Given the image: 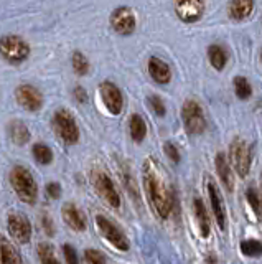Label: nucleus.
Listing matches in <instances>:
<instances>
[{
  "label": "nucleus",
  "instance_id": "f257e3e1",
  "mask_svg": "<svg viewBox=\"0 0 262 264\" xmlns=\"http://www.w3.org/2000/svg\"><path fill=\"white\" fill-rule=\"evenodd\" d=\"M142 175H144L147 200L154 213L163 219L168 218L173 208V190H171L165 168L159 164V160L148 157L142 165Z\"/></svg>",
  "mask_w": 262,
  "mask_h": 264
},
{
  "label": "nucleus",
  "instance_id": "f03ea898",
  "mask_svg": "<svg viewBox=\"0 0 262 264\" xmlns=\"http://www.w3.org/2000/svg\"><path fill=\"white\" fill-rule=\"evenodd\" d=\"M10 182L12 187L15 190V193L20 198L21 202H25L28 205H33L38 196V188L32 172L25 167H13V170L10 172Z\"/></svg>",
  "mask_w": 262,
  "mask_h": 264
},
{
  "label": "nucleus",
  "instance_id": "7ed1b4c3",
  "mask_svg": "<svg viewBox=\"0 0 262 264\" xmlns=\"http://www.w3.org/2000/svg\"><path fill=\"white\" fill-rule=\"evenodd\" d=\"M53 129L64 144L73 145L79 141V129L74 117L66 109H58L53 116Z\"/></svg>",
  "mask_w": 262,
  "mask_h": 264
},
{
  "label": "nucleus",
  "instance_id": "20e7f679",
  "mask_svg": "<svg viewBox=\"0 0 262 264\" xmlns=\"http://www.w3.org/2000/svg\"><path fill=\"white\" fill-rule=\"evenodd\" d=\"M229 160L239 177H246L251 170V149L243 139H234L229 147Z\"/></svg>",
  "mask_w": 262,
  "mask_h": 264
},
{
  "label": "nucleus",
  "instance_id": "39448f33",
  "mask_svg": "<svg viewBox=\"0 0 262 264\" xmlns=\"http://www.w3.org/2000/svg\"><path fill=\"white\" fill-rule=\"evenodd\" d=\"M182 116H183V122L185 127L190 134L198 136L206 129V121H205V114L203 109L198 104L196 101H186L183 107H182Z\"/></svg>",
  "mask_w": 262,
  "mask_h": 264
},
{
  "label": "nucleus",
  "instance_id": "423d86ee",
  "mask_svg": "<svg viewBox=\"0 0 262 264\" xmlns=\"http://www.w3.org/2000/svg\"><path fill=\"white\" fill-rule=\"evenodd\" d=\"M30 53V47L28 43L20 38V36H5L2 40V55L7 61L10 63H21L27 60V56Z\"/></svg>",
  "mask_w": 262,
  "mask_h": 264
},
{
  "label": "nucleus",
  "instance_id": "0eeeda50",
  "mask_svg": "<svg viewBox=\"0 0 262 264\" xmlns=\"http://www.w3.org/2000/svg\"><path fill=\"white\" fill-rule=\"evenodd\" d=\"M96 223H97V228H99L101 234L109 241L112 246L121 249V251H127V249H129V241H127V238L124 236V233L119 230L117 226L111 222V219H107L106 216H102V215H97L96 216Z\"/></svg>",
  "mask_w": 262,
  "mask_h": 264
},
{
  "label": "nucleus",
  "instance_id": "6e6552de",
  "mask_svg": "<svg viewBox=\"0 0 262 264\" xmlns=\"http://www.w3.org/2000/svg\"><path fill=\"white\" fill-rule=\"evenodd\" d=\"M93 183H94L96 192L99 193V196L109 205V207H112V208L121 207V196H119L114 183H112V180L107 177L106 173H102V172L94 173Z\"/></svg>",
  "mask_w": 262,
  "mask_h": 264
},
{
  "label": "nucleus",
  "instance_id": "1a4fd4ad",
  "mask_svg": "<svg viewBox=\"0 0 262 264\" xmlns=\"http://www.w3.org/2000/svg\"><path fill=\"white\" fill-rule=\"evenodd\" d=\"M7 225H9V231L15 241L21 245L30 243L32 239V223L27 216L21 213H10L7 218Z\"/></svg>",
  "mask_w": 262,
  "mask_h": 264
},
{
  "label": "nucleus",
  "instance_id": "9d476101",
  "mask_svg": "<svg viewBox=\"0 0 262 264\" xmlns=\"http://www.w3.org/2000/svg\"><path fill=\"white\" fill-rule=\"evenodd\" d=\"M206 187H208V195H209V202H211V208H213V213L216 218V223H218L220 230L224 231L228 226V218H226V207H224L220 188L216 187V183L213 180H208Z\"/></svg>",
  "mask_w": 262,
  "mask_h": 264
},
{
  "label": "nucleus",
  "instance_id": "9b49d317",
  "mask_svg": "<svg viewBox=\"0 0 262 264\" xmlns=\"http://www.w3.org/2000/svg\"><path fill=\"white\" fill-rule=\"evenodd\" d=\"M15 98H17V102L25 107L27 111H38L43 104V98L41 93L36 90V87L30 86V84H21L17 87L15 91Z\"/></svg>",
  "mask_w": 262,
  "mask_h": 264
},
{
  "label": "nucleus",
  "instance_id": "f8f14e48",
  "mask_svg": "<svg viewBox=\"0 0 262 264\" xmlns=\"http://www.w3.org/2000/svg\"><path fill=\"white\" fill-rule=\"evenodd\" d=\"M99 93H101V98L104 101V104H106V107L109 109L111 114H121L122 113L124 99H122V94L116 84H112L109 81L102 83L99 86Z\"/></svg>",
  "mask_w": 262,
  "mask_h": 264
},
{
  "label": "nucleus",
  "instance_id": "ddd939ff",
  "mask_svg": "<svg viewBox=\"0 0 262 264\" xmlns=\"http://www.w3.org/2000/svg\"><path fill=\"white\" fill-rule=\"evenodd\" d=\"M111 25L117 33L129 35L134 32V28H136V17H134L132 10L122 7V9H117L111 15Z\"/></svg>",
  "mask_w": 262,
  "mask_h": 264
},
{
  "label": "nucleus",
  "instance_id": "4468645a",
  "mask_svg": "<svg viewBox=\"0 0 262 264\" xmlns=\"http://www.w3.org/2000/svg\"><path fill=\"white\" fill-rule=\"evenodd\" d=\"M175 10L183 21H196L203 13V2L201 0H175Z\"/></svg>",
  "mask_w": 262,
  "mask_h": 264
},
{
  "label": "nucleus",
  "instance_id": "2eb2a0df",
  "mask_svg": "<svg viewBox=\"0 0 262 264\" xmlns=\"http://www.w3.org/2000/svg\"><path fill=\"white\" fill-rule=\"evenodd\" d=\"M61 215L64 223L74 231H84L86 230V218L84 215L78 210L76 205L73 203H64L61 208Z\"/></svg>",
  "mask_w": 262,
  "mask_h": 264
},
{
  "label": "nucleus",
  "instance_id": "dca6fc26",
  "mask_svg": "<svg viewBox=\"0 0 262 264\" xmlns=\"http://www.w3.org/2000/svg\"><path fill=\"white\" fill-rule=\"evenodd\" d=\"M148 75L152 76L154 81L160 84H167L171 78V71H170V66L165 61L157 56H152L150 60H148Z\"/></svg>",
  "mask_w": 262,
  "mask_h": 264
},
{
  "label": "nucleus",
  "instance_id": "f3484780",
  "mask_svg": "<svg viewBox=\"0 0 262 264\" xmlns=\"http://www.w3.org/2000/svg\"><path fill=\"white\" fill-rule=\"evenodd\" d=\"M216 170H218V175L223 182V185L226 187L228 192H233L234 188V175L231 172V167H229V162L224 157V153H218L216 156Z\"/></svg>",
  "mask_w": 262,
  "mask_h": 264
},
{
  "label": "nucleus",
  "instance_id": "a211bd4d",
  "mask_svg": "<svg viewBox=\"0 0 262 264\" xmlns=\"http://www.w3.org/2000/svg\"><path fill=\"white\" fill-rule=\"evenodd\" d=\"M193 210H194V215H196V219L200 223L201 236L208 238L209 231H211V223H209V215H208L206 207H205V203L201 198H194L193 200Z\"/></svg>",
  "mask_w": 262,
  "mask_h": 264
},
{
  "label": "nucleus",
  "instance_id": "6ab92c4d",
  "mask_svg": "<svg viewBox=\"0 0 262 264\" xmlns=\"http://www.w3.org/2000/svg\"><path fill=\"white\" fill-rule=\"evenodd\" d=\"M254 9L252 0H231L229 4V17L234 20H244L248 18Z\"/></svg>",
  "mask_w": 262,
  "mask_h": 264
},
{
  "label": "nucleus",
  "instance_id": "aec40b11",
  "mask_svg": "<svg viewBox=\"0 0 262 264\" xmlns=\"http://www.w3.org/2000/svg\"><path fill=\"white\" fill-rule=\"evenodd\" d=\"M0 264H24L17 248L5 238H2V243H0Z\"/></svg>",
  "mask_w": 262,
  "mask_h": 264
},
{
  "label": "nucleus",
  "instance_id": "412c9836",
  "mask_svg": "<svg viewBox=\"0 0 262 264\" xmlns=\"http://www.w3.org/2000/svg\"><path fill=\"white\" fill-rule=\"evenodd\" d=\"M9 134L17 145H25L30 141V130L21 121H12L9 124Z\"/></svg>",
  "mask_w": 262,
  "mask_h": 264
},
{
  "label": "nucleus",
  "instance_id": "4be33fe9",
  "mask_svg": "<svg viewBox=\"0 0 262 264\" xmlns=\"http://www.w3.org/2000/svg\"><path fill=\"white\" fill-rule=\"evenodd\" d=\"M130 136L136 142H142L147 136L145 121L142 119V116H139V114H134L130 117Z\"/></svg>",
  "mask_w": 262,
  "mask_h": 264
},
{
  "label": "nucleus",
  "instance_id": "5701e85b",
  "mask_svg": "<svg viewBox=\"0 0 262 264\" xmlns=\"http://www.w3.org/2000/svg\"><path fill=\"white\" fill-rule=\"evenodd\" d=\"M208 56H209V61H211V64L214 66L216 70H223L224 66H226L228 56H226V51H224L221 47H218V45L209 47Z\"/></svg>",
  "mask_w": 262,
  "mask_h": 264
},
{
  "label": "nucleus",
  "instance_id": "b1692460",
  "mask_svg": "<svg viewBox=\"0 0 262 264\" xmlns=\"http://www.w3.org/2000/svg\"><path fill=\"white\" fill-rule=\"evenodd\" d=\"M33 157L36 162H40L41 165H48L53 162V152H51V149L48 147V145L45 144H35L33 145Z\"/></svg>",
  "mask_w": 262,
  "mask_h": 264
},
{
  "label": "nucleus",
  "instance_id": "393cba45",
  "mask_svg": "<svg viewBox=\"0 0 262 264\" xmlns=\"http://www.w3.org/2000/svg\"><path fill=\"white\" fill-rule=\"evenodd\" d=\"M241 253L249 258H260L262 256V243L257 239H246L241 243Z\"/></svg>",
  "mask_w": 262,
  "mask_h": 264
},
{
  "label": "nucleus",
  "instance_id": "a878e982",
  "mask_svg": "<svg viewBox=\"0 0 262 264\" xmlns=\"http://www.w3.org/2000/svg\"><path fill=\"white\" fill-rule=\"evenodd\" d=\"M234 91L239 99H249L252 94V87L244 76H237L234 78Z\"/></svg>",
  "mask_w": 262,
  "mask_h": 264
},
{
  "label": "nucleus",
  "instance_id": "bb28decb",
  "mask_svg": "<svg viewBox=\"0 0 262 264\" xmlns=\"http://www.w3.org/2000/svg\"><path fill=\"white\" fill-rule=\"evenodd\" d=\"M38 258L41 264H59L58 258L55 256L53 248L50 245H40L38 246Z\"/></svg>",
  "mask_w": 262,
  "mask_h": 264
},
{
  "label": "nucleus",
  "instance_id": "cd10ccee",
  "mask_svg": "<svg viewBox=\"0 0 262 264\" xmlns=\"http://www.w3.org/2000/svg\"><path fill=\"white\" fill-rule=\"evenodd\" d=\"M73 68L81 76L89 71V63L86 60V56L83 53H79V51H76V53L73 55Z\"/></svg>",
  "mask_w": 262,
  "mask_h": 264
},
{
  "label": "nucleus",
  "instance_id": "c85d7f7f",
  "mask_svg": "<svg viewBox=\"0 0 262 264\" xmlns=\"http://www.w3.org/2000/svg\"><path fill=\"white\" fill-rule=\"evenodd\" d=\"M246 198H248L249 205L254 208L256 213H260V198L257 195V192L254 188H248V192H246Z\"/></svg>",
  "mask_w": 262,
  "mask_h": 264
},
{
  "label": "nucleus",
  "instance_id": "c756f323",
  "mask_svg": "<svg viewBox=\"0 0 262 264\" xmlns=\"http://www.w3.org/2000/svg\"><path fill=\"white\" fill-rule=\"evenodd\" d=\"M84 258L88 264H104V256L97 249H86Z\"/></svg>",
  "mask_w": 262,
  "mask_h": 264
},
{
  "label": "nucleus",
  "instance_id": "7c9ffc66",
  "mask_svg": "<svg viewBox=\"0 0 262 264\" xmlns=\"http://www.w3.org/2000/svg\"><path fill=\"white\" fill-rule=\"evenodd\" d=\"M148 104H150L152 111L157 114V116H165V106H163V102L159 96H150L148 98Z\"/></svg>",
  "mask_w": 262,
  "mask_h": 264
},
{
  "label": "nucleus",
  "instance_id": "2f4dec72",
  "mask_svg": "<svg viewBox=\"0 0 262 264\" xmlns=\"http://www.w3.org/2000/svg\"><path fill=\"white\" fill-rule=\"evenodd\" d=\"M61 249H63V254H64L66 264H79V261H78V254H76V251H74L73 246L64 245Z\"/></svg>",
  "mask_w": 262,
  "mask_h": 264
},
{
  "label": "nucleus",
  "instance_id": "473e14b6",
  "mask_svg": "<svg viewBox=\"0 0 262 264\" xmlns=\"http://www.w3.org/2000/svg\"><path fill=\"white\" fill-rule=\"evenodd\" d=\"M163 150H165V156L171 160V162H175V164L180 162V152H178V149L175 147L173 144L165 142V145H163Z\"/></svg>",
  "mask_w": 262,
  "mask_h": 264
},
{
  "label": "nucleus",
  "instance_id": "72a5a7b5",
  "mask_svg": "<svg viewBox=\"0 0 262 264\" xmlns=\"http://www.w3.org/2000/svg\"><path fill=\"white\" fill-rule=\"evenodd\" d=\"M47 195L50 198H53V200H58L59 196H61V187H59V183L56 182H51L47 185Z\"/></svg>",
  "mask_w": 262,
  "mask_h": 264
},
{
  "label": "nucleus",
  "instance_id": "f704fd0d",
  "mask_svg": "<svg viewBox=\"0 0 262 264\" xmlns=\"http://www.w3.org/2000/svg\"><path fill=\"white\" fill-rule=\"evenodd\" d=\"M74 98L78 99V102H86L88 101V94H86V91L83 90V87L78 86L76 90H74Z\"/></svg>",
  "mask_w": 262,
  "mask_h": 264
},
{
  "label": "nucleus",
  "instance_id": "c9c22d12",
  "mask_svg": "<svg viewBox=\"0 0 262 264\" xmlns=\"http://www.w3.org/2000/svg\"><path fill=\"white\" fill-rule=\"evenodd\" d=\"M43 228H45V233H47L48 236H51V234L55 233V230H53V223L50 222L48 216H43Z\"/></svg>",
  "mask_w": 262,
  "mask_h": 264
},
{
  "label": "nucleus",
  "instance_id": "e433bc0d",
  "mask_svg": "<svg viewBox=\"0 0 262 264\" xmlns=\"http://www.w3.org/2000/svg\"><path fill=\"white\" fill-rule=\"evenodd\" d=\"M206 264H216V258L211 256V258H206Z\"/></svg>",
  "mask_w": 262,
  "mask_h": 264
},
{
  "label": "nucleus",
  "instance_id": "4c0bfd02",
  "mask_svg": "<svg viewBox=\"0 0 262 264\" xmlns=\"http://www.w3.org/2000/svg\"><path fill=\"white\" fill-rule=\"evenodd\" d=\"M262 188V187H260ZM259 198H260V211H262V190H260V195H259Z\"/></svg>",
  "mask_w": 262,
  "mask_h": 264
},
{
  "label": "nucleus",
  "instance_id": "58836bf2",
  "mask_svg": "<svg viewBox=\"0 0 262 264\" xmlns=\"http://www.w3.org/2000/svg\"><path fill=\"white\" fill-rule=\"evenodd\" d=\"M260 56H262V55H260Z\"/></svg>",
  "mask_w": 262,
  "mask_h": 264
}]
</instances>
